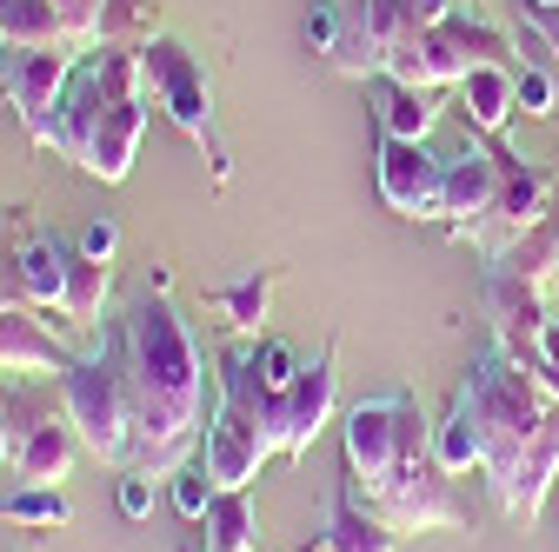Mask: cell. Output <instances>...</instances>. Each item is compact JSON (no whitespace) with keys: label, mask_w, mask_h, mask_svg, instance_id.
Returning <instances> with one entry per match:
<instances>
[{"label":"cell","mask_w":559,"mask_h":552,"mask_svg":"<svg viewBox=\"0 0 559 552\" xmlns=\"http://www.w3.org/2000/svg\"><path fill=\"white\" fill-rule=\"evenodd\" d=\"M120 339H127V380H133L127 472L174 479L193 459L200 427H206V360L160 287H147V300H133L120 313Z\"/></svg>","instance_id":"1"},{"label":"cell","mask_w":559,"mask_h":552,"mask_svg":"<svg viewBox=\"0 0 559 552\" xmlns=\"http://www.w3.org/2000/svg\"><path fill=\"white\" fill-rule=\"evenodd\" d=\"M453 399L466 406V420H473L486 493H493V506H507L513 487H520V466H526V453H533V440L546 427V412H552V399L526 373V360H513L500 347L473 353V367L460 373V393Z\"/></svg>","instance_id":"2"},{"label":"cell","mask_w":559,"mask_h":552,"mask_svg":"<svg viewBox=\"0 0 559 552\" xmlns=\"http://www.w3.org/2000/svg\"><path fill=\"white\" fill-rule=\"evenodd\" d=\"M60 406H67V420H74L81 446L127 472V459H133V380H127L120 320L100 333L94 353H81L74 367L60 373Z\"/></svg>","instance_id":"3"},{"label":"cell","mask_w":559,"mask_h":552,"mask_svg":"<svg viewBox=\"0 0 559 552\" xmlns=\"http://www.w3.org/2000/svg\"><path fill=\"white\" fill-rule=\"evenodd\" d=\"M340 446H346V472H354V487H367V500H373L406 459L433 453V427H427V412H419V393L413 386H393L380 399L346 406Z\"/></svg>","instance_id":"4"},{"label":"cell","mask_w":559,"mask_h":552,"mask_svg":"<svg viewBox=\"0 0 559 552\" xmlns=\"http://www.w3.org/2000/svg\"><path fill=\"white\" fill-rule=\"evenodd\" d=\"M140 67H147V100L200 147V160L214 167V187H227V180H234V154H227V141H221L214 81H206V67L193 60V47L174 40V34H160V40L140 47Z\"/></svg>","instance_id":"5"},{"label":"cell","mask_w":559,"mask_h":552,"mask_svg":"<svg viewBox=\"0 0 559 552\" xmlns=\"http://www.w3.org/2000/svg\"><path fill=\"white\" fill-rule=\"evenodd\" d=\"M513 53V40L493 27V21H473V14H447V21H433L427 34H406V40H393V53H386V81H406V87H460L473 67H486V60H507Z\"/></svg>","instance_id":"6"},{"label":"cell","mask_w":559,"mask_h":552,"mask_svg":"<svg viewBox=\"0 0 559 552\" xmlns=\"http://www.w3.org/2000/svg\"><path fill=\"white\" fill-rule=\"evenodd\" d=\"M100 60V127H94V147H87V167L94 180L120 187L133 173V154H140V133H147V67H140V47H94Z\"/></svg>","instance_id":"7"},{"label":"cell","mask_w":559,"mask_h":552,"mask_svg":"<svg viewBox=\"0 0 559 552\" xmlns=\"http://www.w3.org/2000/svg\"><path fill=\"white\" fill-rule=\"evenodd\" d=\"M333 406H340V347H333V339H320V353L300 367V380L260 406V427H266L273 453L280 459H307L313 440L333 427Z\"/></svg>","instance_id":"8"},{"label":"cell","mask_w":559,"mask_h":552,"mask_svg":"<svg viewBox=\"0 0 559 552\" xmlns=\"http://www.w3.org/2000/svg\"><path fill=\"white\" fill-rule=\"evenodd\" d=\"M373 513H380L393 532H466V526H473L466 500L453 493V472H447L433 453L406 459L386 487L373 493Z\"/></svg>","instance_id":"9"},{"label":"cell","mask_w":559,"mask_h":552,"mask_svg":"<svg viewBox=\"0 0 559 552\" xmlns=\"http://www.w3.org/2000/svg\"><path fill=\"white\" fill-rule=\"evenodd\" d=\"M74 453H81V433L60 406V386H53V399L14 393V466L8 472L21 487H60L74 472Z\"/></svg>","instance_id":"10"},{"label":"cell","mask_w":559,"mask_h":552,"mask_svg":"<svg viewBox=\"0 0 559 552\" xmlns=\"http://www.w3.org/2000/svg\"><path fill=\"white\" fill-rule=\"evenodd\" d=\"M81 60L87 53H74V47L53 40V47H14L8 67H0V94H8V107L21 113V127H27L34 147H47L53 107H60V94H67V81H74Z\"/></svg>","instance_id":"11"},{"label":"cell","mask_w":559,"mask_h":552,"mask_svg":"<svg viewBox=\"0 0 559 552\" xmlns=\"http://www.w3.org/2000/svg\"><path fill=\"white\" fill-rule=\"evenodd\" d=\"M266 459H273L266 427L253 420L240 399L214 393V412H206V446H200L206 479H214L221 493H240V487H253V479H260V466H266Z\"/></svg>","instance_id":"12"},{"label":"cell","mask_w":559,"mask_h":552,"mask_svg":"<svg viewBox=\"0 0 559 552\" xmlns=\"http://www.w3.org/2000/svg\"><path fill=\"white\" fill-rule=\"evenodd\" d=\"M552 187H546V173L539 167H526L513 147H500V193H493V214H486L479 227H473V247L486 253V260H500L520 233H533L546 214H552Z\"/></svg>","instance_id":"13"},{"label":"cell","mask_w":559,"mask_h":552,"mask_svg":"<svg viewBox=\"0 0 559 552\" xmlns=\"http://www.w3.org/2000/svg\"><path fill=\"white\" fill-rule=\"evenodd\" d=\"M493 193H500V141L466 127V147L447 154V180H440V220L473 240V227L493 214Z\"/></svg>","instance_id":"14"},{"label":"cell","mask_w":559,"mask_h":552,"mask_svg":"<svg viewBox=\"0 0 559 552\" xmlns=\"http://www.w3.org/2000/svg\"><path fill=\"white\" fill-rule=\"evenodd\" d=\"M440 180L447 154H433L427 141H380V200L400 220H440Z\"/></svg>","instance_id":"15"},{"label":"cell","mask_w":559,"mask_h":552,"mask_svg":"<svg viewBox=\"0 0 559 552\" xmlns=\"http://www.w3.org/2000/svg\"><path fill=\"white\" fill-rule=\"evenodd\" d=\"M479 293H486V320H493V347L513 353V360H526L533 339H539V326L552 320V313L539 307V287H526L507 260H486Z\"/></svg>","instance_id":"16"},{"label":"cell","mask_w":559,"mask_h":552,"mask_svg":"<svg viewBox=\"0 0 559 552\" xmlns=\"http://www.w3.org/2000/svg\"><path fill=\"white\" fill-rule=\"evenodd\" d=\"M100 100H107V87H100V60L87 53V60L74 67V81H67L60 107H53V127H47V147H53L60 160H74V167H87V147H94V127H100Z\"/></svg>","instance_id":"17"},{"label":"cell","mask_w":559,"mask_h":552,"mask_svg":"<svg viewBox=\"0 0 559 552\" xmlns=\"http://www.w3.org/2000/svg\"><path fill=\"white\" fill-rule=\"evenodd\" d=\"M67 367H74V353L47 333L40 307H8L0 313V373H53L60 380Z\"/></svg>","instance_id":"18"},{"label":"cell","mask_w":559,"mask_h":552,"mask_svg":"<svg viewBox=\"0 0 559 552\" xmlns=\"http://www.w3.org/2000/svg\"><path fill=\"white\" fill-rule=\"evenodd\" d=\"M400 539L406 532H393L380 513H373V500L360 506V493H354V472L333 487V506H326V532H320V552H400Z\"/></svg>","instance_id":"19"},{"label":"cell","mask_w":559,"mask_h":552,"mask_svg":"<svg viewBox=\"0 0 559 552\" xmlns=\"http://www.w3.org/2000/svg\"><path fill=\"white\" fill-rule=\"evenodd\" d=\"M273 287H280V273H273V266H247L240 280L206 287L200 307L214 313L234 339H260V326H266V313H273Z\"/></svg>","instance_id":"20"},{"label":"cell","mask_w":559,"mask_h":552,"mask_svg":"<svg viewBox=\"0 0 559 552\" xmlns=\"http://www.w3.org/2000/svg\"><path fill=\"white\" fill-rule=\"evenodd\" d=\"M460 113H466V127L473 133H486V141H500L507 133V120L520 113V74L507 60H486V67H473V74L460 81Z\"/></svg>","instance_id":"21"},{"label":"cell","mask_w":559,"mask_h":552,"mask_svg":"<svg viewBox=\"0 0 559 552\" xmlns=\"http://www.w3.org/2000/svg\"><path fill=\"white\" fill-rule=\"evenodd\" d=\"M552 487H559V399H552L546 427H539V440H533V453H526V466H520V487H513V500H507L500 513L533 532L539 513H546V500H552Z\"/></svg>","instance_id":"22"},{"label":"cell","mask_w":559,"mask_h":552,"mask_svg":"<svg viewBox=\"0 0 559 552\" xmlns=\"http://www.w3.org/2000/svg\"><path fill=\"white\" fill-rule=\"evenodd\" d=\"M373 120H380V141H427L433 120H440V94L380 74L373 81Z\"/></svg>","instance_id":"23"},{"label":"cell","mask_w":559,"mask_h":552,"mask_svg":"<svg viewBox=\"0 0 559 552\" xmlns=\"http://www.w3.org/2000/svg\"><path fill=\"white\" fill-rule=\"evenodd\" d=\"M114 293V260H94L81 247H67V293H60V320L67 326H100Z\"/></svg>","instance_id":"24"},{"label":"cell","mask_w":559,"mask_h":552,"mask_svg":"<svg viewBox=\"0 0 559 552\" xmlns=\"http://www.w3.org/2000/svg\"><path fill=\"white\" fill-rule=\"evenodd\" d=\"M206 545L214 552H253L260 545V513H253V500H247V487L240 493H214V506H206Z\"/></svg>","instance_id":"25"},{"label":"cell","mask_w":559,"mask_h":552,"mask_svg":"<svg viewBox=\"0 0 559 552\" xmlns=\"http://www.w3.org/2000/svg\"><path fill=\"white\" fill-rule=\"evenodd\" d=\"M500 260L520 273L526 287H539V293H546V287H552V273H559V206H552V214H546L533 233H520Z\"/></svg>","instance_id":"26"},{"label":"cell","mask_w":559,"mask_h":552,"mask_svg":"<svg viewBox=\"0 0 559 552\" xmlns=\"http://www.w3.org/2000/svg\"><path fill=\"white\" fill-rule=\"evenodd\" d=\"M0 40L8 47H53L60 40V8L53 0H0Z\"/></svg>","instance_id":"27"},{"label":"cell","mask_w":559,"mask_h":552,"mask_svg":"<svg viewBox=\"0 0 559 552\" xmlns=\"http://www.w3.org/2000/svg\"><path fill=\"white\" fill-rule=\"evenodd\" d=\"M160 40V0H107L100 47H147Z\"/></svg>","instance_id":"28"},{"label":"cell","mask_w":559,"mask_h":552,"mask_svg":"<svg viewBox=\"0 0 559 552\" xmlns=\"http://www.w3.org/2000/svg\"><path fill=\"white\" fill-rule=\"evenodd\" d=\"M0 519H14V526H67L74 519V506H67L60 487H0Z\"/></svg>","instance_id":"29"},{"label":"cell","mask_w":559,"mask_h":552,"mask_svg":"<svg viewBox=\"0 0 559 552\" xmlns=\"http://www.w3.org/2000/svg\"><path fill=\"white\" fill-rule=\"evenodd\" d=\"M433 459H440L453 479L479 466V440H473V420H466V406H460V399L447 406V420L433 427Z\"/></svg>","instance_id":"30"},{"label":"cell","mask_w":559,"mask_h":552,"mask_svg":"<svg viewBox=\"0 0 559 552\" xmlns=\"http://www.w3.org/2000/svg\"><path fill=\"white\" fill-rule=\"evenodd\" d=\"M247 360H253V380H260L266 393H287V386L300 380V367H307L287 339H247Z\"/></svg>","instance_id":"31"},{"label":"cell","mask_w":559,"mask_h":552,"mask_svg":"<svg viewBox=\"0 0 559 552\" xmlns=\"http://www.w3.org/2000/svg\"><path fill=\"white\" fill-rule=\"evenodd\" d=\"M513 34L559 67V8H526V0H513Z\"/></svg>","instance_id":"32"},{"label":"cell","mask_w":559,"mask_h":552,"mask_svg":"<svg viewBox=\"0 0 559 552\" xmlns=\"http://www.w3.org/2000/svg\"><path fill=\"white\" fill-rule=\"evenodd\" d=\"M214 493H221V487L206 479V466H200V459H187V466L174 472V513H180V519H193V526H200V519H206V506H214Z\"/></svg>","instance_id":"33"},{"label":"cell","mask_w":559,"mask_h":552,"mask_svg":"<svg viewBox=\"0 0 559 552\" xmlns=\"http://www.w3.org/2000/svg\"><path fill=\"white\" fill-rule=\"evenodd\" d=\"M526 373L546 386V399H559V320H546V326H539L533 353H526Z\"/></svg>","instance_id":"34"},{"label":"cell","mask_w":559,"mask_h":552,"mask_svg":"<svg viewBox=\"0 0 559 552\" xmlns=\"http://www.w3.org/2000/svg\"><path fill=\"white\" fill-rule=\"evenodd\" d=\"M520 107H526L533 120H546V113L559 107V87H552L546 67H520Z\"/></svg>","instance_id":"35"},{"label":"cell","mask_w":559,"mask_h":552,"mask_svg":"<svg viewBox=\"0 0 559 552\" xmlns=\"http://www.w3.org/2000/svg\"><path fill=\"white\" fill-rule=\"evenodd\" d=\"M300 34H307V47L326 60V53H333V40H340V0H313V14H307V27H300Z\"/></svg>","instance_id":"36"},{"label":"cell","mask_w":559,"mask_h":552,"mask_svg":"<svg viewBox=\"0 0 559 552\" xmlns=\"http://www.w3.org/2000/svg\"><path fill=\"white\" fill-rule=\"evenodd\" d=\"M147 513H154V479L120 472V519H147Z\"/></svg>","instance_id":"37"},{"label":"cell","mask_w":559,"mask_h":552,"mask_svg":"<svg viewBox=\"0 0 559 552\" xmlns=\"http://www.w3.org/2000/svg\"><path fill=\"white\" fill-rule=\"evenodd\" d=\"M81 253L114 260V253H120V227H114V220H87V227H81Z\"/></svg>","instance_id":"38"},{"label":"cell","mask_w":559,"mask_h":552,"mask_svg":"<svg viewBox=\"0 0 559 552\" xmlns=\"http://www.w3.org/2000/svg\"><path fill=\"white\" fill-rule=\"evenodd\" d=\"M400 8H406V34H427L433 21L453 14V0H400Z\"/></svg>","instance_id":"39"},{"label":"cell","mask_w":559,"mask_h":552,"mask_svg":"<svg viewBox=\"0 0 559 552\" xmlns=\"http://www.w3.org/2000/svg\"><path fill=\"white\" fill-rule=\"evenodd\" d=\"M14 466V393H0V472Z\"/></svg>","instance_id":"40"},{"label":"cell","mask_w":559,"mask_h":552,"mask_svg":"<svg viewBox=\"0 0 559 552\" xmlns=\"http://www.w3.org/2000/svg\"><path fill=\"white\" fill-rule=\"evenodd\" d=\"M526 8H559V0H526Z\"/></svg>","instance_id":"41"},{"label":"cell","mask_w":559,"mask_h":552,"mask_svg":"<svg viewBox=\"0 0 559 552\" xmlns=\"http://www.w3.org/2000/svg\"><path fill=\"white\" fill-rule=\"evenodd\" d=\"M8 53H14V47H8V40H0V67H8Z\"/></svg>","instance_id":"42"},{"label":"cell","mask_w":559,"mask_h":552,"mask_svg":"<svg viewBox=\"0 0 559 552\" xmlns=\"http://www.w3.org/2000/svg\"><path fill=\"white\" fill-rule=\"evenodd\" d=\"M206 552H214V545H206Z\"/></svg>","instance_id":"43"}]
</instances>
